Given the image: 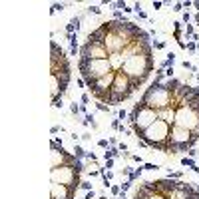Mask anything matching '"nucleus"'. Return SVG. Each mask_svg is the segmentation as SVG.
<instances>
[{
	"label": "nucleus",
	"instance_id": "24",
	"mask_svg": "<svg viewBox=\"0 0 199 199\" xmlns=\"http://www.w3.org/2000/svg\"><path fill=\"white\" fill-rule=\"evenodd\" d=\"M153 46H155L157 50H163V48H165V44H163V42H155V44H153Z\"/></svg>",
	"mask_w": 199,
	"mask_h": 199
},
{
	"label": "nucleus",
	"instance_id": "19",
	"mask_svg": "<svg viewBox=\"0 0 199 199\" xmlns=\"http://www.w3.org/2000/svg\"><path fill=\"white\" fill-rule=\"evenodd\" d=\"M74 152H76V153H74V155H76L78 159H80V157H84V155H86V152H84V149H82L80 145H76V147H74Z\"/></svg>",
	"mask_w": 199,
	"mask_h": 199
},
{
	"label": "nucleus",
	"instance_id": "18",
	"mask_svg": "<svg viewBox=\"0 0 199 199\" xmlns=\"http://www.w3.org/2000/svg\"><path fill=\"white\" fill-rule=\"evenodd\" d=\"M118 153H119V149H116V147H114V149H108V152L104 153V157H106V159H108V157H109V159H112V157H116V155H118Z\"/></svg>",
	"mask_w": 199,
	"mask_h": 199
},
{
	"label": "nucleus",
	"instance_id": "3",
	"mask_svg": "<svg viewBox=\"0 0 199 199\" xmlns=\"http://www.w3.org/2000/svg\"><path fill=\"white\" fill-rule=\"evenodd\" d=\"M163 72L165 70H159L157 72V78L155 82H153L149 88L145 90V94H143V98L139 100L142 104L149 106V108H153L155 112H159V109H165V108H173V94H171V90L165 86V82H161V78H163Z\"/></svg>",
	"mask_w": 199,
	"mask_h": 199
},
{
	"label": "nucleus",
	"instance_id": "7",
	"mask_svg": "<svg viewBox=\"0 0 199 199\" xmlns=\"http://www.w3.org/2000/svg\"><path fill=\"white\" fill-rule=\"evenodd\" d=\"M157 112L153 108H149V106L145 104H135L132 109V114H129V126H132V129L135 132V135H142L143 132H145L152 123L157 122Z\"/></svg>",
	"mask_w": 199,
	"mask_h": 199
},
{
	"label": "nucleus",
	"instance_id": "21",
	"mask_svg": "<svg viewBox=\"0 0 199 199\" xmlns=\"http://www.w3.org/2000/svg\"><path fill=\"white\" fill-rule=\"evenodd\" d=\"M181 163H183V165H189V167H197L193 163V159H187V157H185V159H181Z\"/></svg>",
	"mask_w": 199,
	"mask_h": 199
},
{
	"label": "nucleus",
	"instance_id": "27",
	"mask_svg": "<svg viewBox=\"0 0 199 199\" xmlns=\"http://www.w3.org/2000/svg\"><path fill=\"white\" fill-rule=\"evenodd\" d=\"M88 102H90V98H88V94H84L82 96V104H88Z\"/></svg>",
	"mask_w": 199,
	"mask_h": 199
},
{
	"label": "nucleus",
	"instance_id": "2",
	"mask_svg": "<svg viewBox=\"0 0 199 199\" xmlns=\"http://www.w3.org/2000/svg\"><path fill=\"white\" fill-rule=\"evenodd\" d=\"M122 72L133 82L135 90H138L139 86L149 78V74L153 72V56L152 54H145V52L133 54L132 58H128V60L123 62Z\"/></svg>",
	"mask_w": 199,
	"mask_h": 199
},
{
	"label": "nucleus",
	"instance_id": "5",
	"mask_svg": "<svg viewBox=\"0 0 199 199\" xmlns=\"http://www.w3.org/2000/svg\"><path fill=\"white\" fill-rule=\"evenodd\" d=\"M169 132L171 126L163 119H157L155 123H152L142 135H138L142 145H149L153 149H159V152L167 153V142H169Z\"/></svg>",
	"mask_w": 199,
	"mask_h": 199
},
{
	"label": "nucleus",
	"instance_id": "28",
	"mask_svg": "<svg viewBox=\"0 0 199 199\" xmlns=\"http://www.w3.org/2000/svg\"><path fill=\"white\" fill-rule=\"evenodd\" d=\"M78 112H80V108H78V106L74 104V106H72V114H78Z\"/></svg>",
	"mask_w": 199,
	"mask_h": 199
},
{
	"label": "nucleus",
	"instance_id": "30",
	"mask_svg": "<svg viewBox=\"0 0 199 199\" xmlns=\"http://www.w3.org/2000/svg\"><path fill=\"white\" fill-rule=\"evenodd\" d=\"M193 6L197 8V14H199V0H197V2H193Z\"/></svg>",
	"mask_w": 199,
	"mask_h": 199
},
{
	"label": "nucleus",
	"instance_id": "6",
	"mask_svg": "<svg viewBox=\"0 0 199 199\" xmlns=\"http://www.w3.org/2000/svg\"><path fill=\"white\" fill-rule=\"evenodd\" d=\"M199 142V133L189 132L179 126H171L169 132V142H167V153H177V152H189L193 145Z\"/></svg>",
	"mask_w": 199,
	"mask_h": 199
},
{
	"label": "nucleus",
	"instance_id": "22",
	"mask_svg": "<svg viewBox=\"0 0 199 199\" xmlns=\"http://www.w3.org/2000/svg\"><path fill=\"white\" fill-rule=\"evenodd\" d=\"M112 193H114V195H122V187H118V185H112Z\"/></svg>",
	"mask_w": 199,
	"mask_h": 199
},
{
	"label": "nucleus",
	"instance_id": "8",
	"mask_svg": "<svg viewBox=\"0 0 199 199\" xmlns=\"http://www.w3.org/2000/svg\"><path fill=\"white\" fill-rule=\"evenodd\" d=\"M173 126L199 133V100L187 102L175 109V123Z\"/></svg>",
	"mask_w": 199,
	"mask_h": 199
},
{
	"label": "nucleus",
	"instance_id": "23",
	"mask_svg": "<svg viewBox=\"0 0 199 199\" xmlns=\"http://www.w3.org/2000/svg\"><path fill=\"white\" fill-rule=\"evenodd\" d=\"M82 189H88V191H92V183H86V181H82V185H80Z\"/></svg>",
	"mask_w": 199,
	"mask_h": 199
},
{
	"label": "nucleus",
	"instance_id": "12",
	"mask_svg": "<svg viewBox=\"0 0 199 199\" xmlns=\"http://www.w3.org/2000/svg\"><path fill=\"white\" fill-rule=\"evenodd\" d=\"M80 58L82 60H108L109 52L106 50L104 42H98V40H86L84 46L80 50Z\"/></svg>",
	"mask_w": 199,
	"mask_h": 199
},
{
	"label": "nucleus",
	"instance_id": "16",
	"mask_svg": "<svg viewBox=\"0 0 199 199\" xmlns=\"http://www.w3.org/2000/svg\"><path fill=\"white\" fill-rule=\"evenodd\" d=\"M157 118L163 119V122H167L169 126H173L175 123V108H165V109H159L157 112Z\"/></svg>",
	"mask_w": 199,
	"mask_h": 199
},
{
	"label": "nucleus",
	"instance_id": "17",
	"mask_svg": "<svg viewBox=\"0 0 199 199\" xmlns=\"http://www.w3.org/2000/svg\"><path fill=\"white\" fill-rule=\"evenodd\" d=\"M78 28H80V18H72V22L70 24H68V34H70V36H72V34H74V30H78Z\"/></svg>",
	"mask_w": 199,
	"mask_h": 199
},
{
	"label": "nucleus",
	"instance_id": "32",
	"mask_svg": "<svg viewBox=\"0 0 199 199\" xmlns=\"http://www.w3.org/2000/svg\"><path fill=\"white\" fill-rule=\"evenodd\" d=\"M100 199H106V197H100Z\"/></svg>",
	"mask_w": 199,
	"mask_h": 199
},
{
	"label": "nucleus",
	"instance_id": "31",
	"mask_svg": "<svg viewBox=\"0 0 199 199\" xmlns=\"http://www.w3.org/2000/svg\"><path fill=\"white\" fill-rule=\"evenodd\" d=\"M195 22H197V26H199V14H195Z\"/></svg>",
	"mask_w": 199,
	"mask_h": 199
},
{
	"label": "nucleus",
	"instance_id": "11",
	"mask_svg": "<svg viewBox=\"0 0 199 199\" xmlns=\"http://www.w3.org/2000/svg\"><path fill=\"white\" fill-rule=\"evenodd\" d=\"M114 78H116V72H109L108 76L100 78V80L88 84V88L92 90L96 100H100L102 104H109V94H112V86H114Z\"/></svg>",
	"mask_w": 199,
	"mask_h": 199
},
{
	"label": "nucleus",
	"instance_id": "15",
	"mask_svg": "<svg viewBox=\"0 0 199 199\" xmlns=\"http://www.w3.org/2000/svg\"><path fill=\"white\" fill-rule=\"evenodd\" d=\"M50 199H76V191L60 183H50Z\"/></svg>",
	"mask_w": 199,
	"mask_h": 199
},
{
	"label": "nucleus",
	"instance_id": "4",
	"mask_svg": "<svg viewBox=\"0 0 199 199\" xmlns=\"http://www.w3.org/2000/svg\"><path fill=\"white\" fill-rule=\"evenodd\" d=\"M82 173H84V165L78 159L76 163H68V165H62V167H52L50 169V181L66 185L70 189L78 191L82 185Z\"/></svg>",
	"mask_w": 199,
	"mask_h": 199
},
{
	"label": "nucleus",
	"instance_id": "10",
	"mask_svg": "<svg viewBox=\"0 0 199 199\" xmlns=\"http://www.w3.org/2000/svg\"><path fill=\"white\" fill-rule=\"evenodd\" d=\"M135 92V86L129 80L122 70L116 72L114 78V86H112V94H109V104H122L126 100L132 98V94Z\"/></svg>",
	"mask_w": 199,
	"mask_h": 199
},
{
	"label": "nucleus",
	"instance_id": "14",
	"mask_svg": "<svg viewBox=\"0 0 199 199\" xmlns=\"http://www.w3.org/2000/svg\"><path fill=\"white\" fill-rule=\"evenodd\" d=\"M169 199H199V191L195 187H191L189 183L177 181V185L169 193Z\"/></svg>",
	"mask_w": 199,
	"mask_h": 199
},
{
	"label": "nucleus",
	"instance_id": "9",
	"mask_svg": "<svg viewBox=\"0 0 199 199\" xmlns=\"http://www.w3.org/2000/svg\"><path fill=\"white\" fill-rule=\"evenodd\" d=\"M78 68H80V76L86 82V86L100 80V78L108 76L109 72H114L112 66H109V60H82L80 58Z\"/></svg>",
	"mask_w": 199,
	"mask_h": 199
},
{
	"label": "nucleus",
	"instance_id": "13",
	"mask_svg": "<svg viewBox=\"0 0 199 199\" xmlns=\"http://www.w3.org/2000/svg\"><path fill=\"white\" fill-rule=\"evenodd\" d=\"M50 157H52V167H62L68 165V163H76L78 157L74 153L66 152L64 145H62L58 139H52L50 142Z\"/></svg>",
	"mask_w": 199,
	"mask_h": 199
},
{
	"label": "nucleus",
	"instance_id": "26",
	"mask_svg": "<svg viewBox=\"0 0 199 199\" xmlns=\"http://www.w3.org/2000/svg\"><path fill=\"white\" fill-rule=\"evenodd\" d=\"M90 12H94V14H100V8H98V6H90Z\"/></svg>",
	"mask_w": 199,
	"mask_h": 199
},
{
	"label": "nucleus",
	"instance_id": "25",
	"mask_svg": "<svg viewBox=\"0 0 199 199\" xmlns=\"http://www.w3.org/2000/svg\"><path fill=\"white\" fill-rule=\"evenodd\" d=\"M195 48H197V44H193V42H191V44H187V50H189V52H193Z\"/></svg>",
	"mask_w": 199,
	"mask_h": 199
},
{
	"label": "nucleus",
	"instance_id": "20",
	"mask_svg": "<svg viewBox=\"0 0 199 199\" xmlns=\"http://www.w3.org/2000/svg\"><path fill=\"white\" fill-rule=\"evenodd\" d=\"M70 44H72V54H76V48H78V44H76V36H74V34L70 36Z\"/></svg>",
	"mask_w": 199,
	"mask_h": 199
},
{
	"label": "nucleus",
	"instance_id": "29",
	"mask_svg": "<svg viewBox=\"0 0 199 199\" xmlns=\"http://www.w3.org/2000/svg\"><path fill=\"white\" fill-rule=\"evenodd\" d=\"M100 147H108V142L106 139H100Z\"/></svg>",
	"mask_w": 199,
	"mask_h": 199
},
{
	"label": "nucleus",
	"instance_id": "1",
	"mask_svg": "<svg viewBox=\"0 0 199 199\" xmlns=\"http://www.w3.org/2000/svg\"><path fill=\"white\" fill-rule=\"evenodd\" d=\"M72 78L70 60L56 40L50 42V100L54 108H60L62 96L66 94Z\"/></svg>",
	"mask_w": 199,
	"mask_h": 199
}]
</instances>
